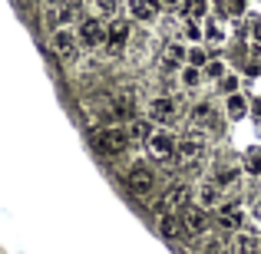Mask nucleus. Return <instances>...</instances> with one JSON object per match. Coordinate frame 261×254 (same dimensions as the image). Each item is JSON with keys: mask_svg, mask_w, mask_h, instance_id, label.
I'll use <instances>...</instances> for the list:
<instances>
[{"mask_svg": "<svg viewBox=\"0 0 261 254\" xmlns=\"http://www.w3.org/2000/svg\"><path fill=\"white\" fill-rule=\"evenodd\" d=\"M86 10L93 13V17H106V20H113L116 17V10H119V0H86Z\"/></svg>", "mask_w": 261, "mask_h": 254, "instance_id": "obj_21", "label": "nucleus"}, {"mask_svg": "<svg viewBox=\"0 0 261 254\" xmlns=\"http://www.w3.org/2000/svg\"><path fill=\"white\" fill-rule=\"evenodd\" d=\"M205 76H208V79H225V76H228V66H225L222 60H208V66H205Z\"/></svg>", "mask_w": 261, "mask_h": 254, "instance_id": "obj_25", "label": "nucleus"}, {"mask_svg": "<svg viewBox=\"0 0 261 254\" xmlns=\"http://www.w3.org/2000/svg\"><path fill=\"white\" fill-rule=\"evenodd\" d=\"M146 119L159 122V126H169V122L178 119V102L172 96H152V99L146 102Z\"/></svg>", "mask_w": 261, "mask_h": 254, "instance_id": "obj_8", "label": "nucleus"}, {"mask_svg": "<svg viewBox=\"0 0 261 254\" xmlns=\"http://www.w3.org/2000/svg\"><path fill=\"white\" fill-rule=\"evenodd\" d=\"M162 4H182V0H162Z\"/></svg>", "mask_w": 261, "mask_h": 254, "instance_id": "obj_30", "label": "nucleus"}, {"mask_svg": "<svg viewBox=\"0 0 261 254\" xmlns=\"http://www.w3.org/2000/svg\"><path fill=\"white\" fill-rule=\"evenodd\" d=\"M202 66H192V63H185L182 70H178V79H182V86H189V89H198L202 86Z\"/></svg>", "mask_w": 261, "mask_h": 254, "instance_id": "obj_23", "label": "nucleus"}, {"mask_svg": "<svg viewBox=\"0 0 261 254\" xmlns=\"http://www.w3.org/2000/svg\"><path fill=\"white\" fill-rule=\"evenodd\" d=\"M261 251V241L258 235H251V231H235V238H231V254H258Z\"/></svg>", "mask_w": 261, "mask_h": 254, "instance_id": "obj_20", "label": "nucleus"}, {"mask_svg": "<svg viewBox=\"0 0 261 254\" xmlns=\"http://www.w3.org/2000/svg\"><path fill=\"white\" fill-rule=\"evenodd\" d=\"M70 23H76V13H73L70 4H46L43 7V26H46V33H53L57 26H70Z\"/></svg>", "mask_w": 261, "mask_h": 254, "instance_id": "obj_10", "label": "nucleus"}, {"mask_svg": "<svg viewBox=\"0 0 261 254\" xmlns=\"http://www.w3.org/2000/svg\"><path fill=\"white\" fill-rule=\"evenodd\" d=\"M146 152L152 155L155 162H169V159H175V152H178V139L169 132L166 126H159V129H152V132H149Z\"/></svg>", "mask_w": 261, "mask_h": 254, "instance_id": "obj_5", "label": "nucleus"}, {"mask_svg": "<svg viewBox=\"0 0 261 254\" xmlns=\"http://www.w3.org/2000/svg\"><path fill=\"white\" fill-rule=\"evenodd\" d=\"M80 30H76V23H70V26H57V30L50 33V50L57 53L63 63H73L76 60V53H80Z\"/></svg>", "mask_w": 261, "mask_h": 254, "instance_id": "obj_3", "label": "nucleus"}, {"mask_svg": "<svg viewBox=\"0 0 261 254\" xmlns=\"http://www.w3.org/2000/svg\"><path fill=\"white\" fill-rule=\"evenodd\" d=\"M159 235L169 238V241H182V238H189V228H185L182 211H159Z\"/></svg>", "mask_w": 261, "mask_h": 254, "instance_id": "obj_11", "label": "nucleus"}, {"mask_svg": "<svg viewBox=\"0 0 261 254\" xmlns=\"http://www.w3.org/2000/svg\"><path fill=\"white\" fill-rule=\"evenodd\" d=\"M235 86H238L235 76H225V79H222V89H225V93H235Z\"/></svg>", "mask_w": 261, "mask_h": 254, "instance_id": "obj_28", "label": "nucleus"}, {"mask_svg": "<svg viewBox=\"0 0 261 254\" xmlns=\"http://www.w3.org/2000/svg\"><path fill=\"white\" fill-rule=\"evenodd\" d=\"M218 221H222V228L242 231V224H245V208H242L238 202H222V208H218Z\"/></svg>", "mask_w": 261, "mask_h": 254, "instance_id": "obj_18", "label": "nucleus"}, {"mask_svg": "<svg viewBox=\"0 0 261 254\" xmlns=\"http://www.w3.org/2000/svg\"><path fill=\"white\" fill-rule=\"evenodd\" d=\"M248 172H255V175L261 172V152H255V155L248 159Z\"/></svg>", "mask_w": 261, "mask_h": 254, "instance_id": "obj_27", "label": "nucleus"}, {"mask_svg": "<svg viewBox=\"0 0 261 254\" xmlns=\"http://www.w3.org/2000/svg\"><path fill=\"white\" fill-rule=\"evenodd\" d=\"M76 30H80V43H83V50H99V46H106L109 30H106V23H102L99 17L89 13L86 20H80V23H76Z\"/></svg>", "mask_w": 261, "mask_h": 254, "instance_id": "obj_6", "label": "nucleus"}, {"mask_svg": "<svg viewBox=\"0 0 261 254\" xmlns=\"http://www.w3.org/2000/svg\"><path fill=\"white\" fill-rule=\"evenodd\" d=\"M109 37H106V50L109 53H122L133 40V17H113L106 23Z\"/></svg>", "mask_w": 261, "mask_h": 254, "instance_id": "obj_7", "label": "nucleus"}, {"mask_svg": "<svg viewBox=\"0 0 261 254\" xmlns=\"http://www.w3.org/2000/svg\"><path fill=\"white\" fill-rule=\"evenodd\" d=\"M212 178H215V182L222 185V188H231V185H235L238 178H242V172H238V168H222V172H215Z\"/></svg>", "mask_w": 261, "mask_h": 254, "instance_id": "obj_24", "label": "nucleus"}, {"mask_svg": "<svg viewBox=\"0 0 261 254\" xmlns=\"http://www.w3.org/2000/svg\"><path fill=\"white\" fill-rule=\"evenodd\" d=\"M245 116H248V96L245 93H228L225 96V119L238 122V119H245Z\"/></svg>", "mask_w": 261, "mask_h": 254, "instance_id": "obj_19", "label": "nucleus"}, {"mask_svg": "<svg viewBox=\"0 0 261 254\" xmlns=\"http://www.w3.org/2000/svg\"><path fill=\"white\" fill-rule=\"evenodd\" d=\"M129 142H133V132H129L126 126H106L99 135H96V149H99L102 155H122L129 149Z\"/></svg>", "mask_w": 261, "mask_h": 254, "instance_id": "obj_4", "label": "nucleus"}, {"mask_svg": "<svg viewBox=\"0 0 261 254\" xmlns=\"http://www.w3.org/2000/svg\"><path fill=\"white\" fill-rule=\"evenodd\" d=\"M202 26H205V43H212V46H225V43H228L231 26H228V20H225V17L212 13V17H205Z\"/></svg>", "mask_w": 261, "mask_h": 254, "instance_id": "obj_14", "label": "nucleus"}, {"mask_svg": "<svg viewBox=\"0 0 261 254\" xmlns=\"http://www.w3.org/2000/svg\"><path fill=\"white\" fill-rule=\"evenodd\" d=\"M155 185H159V178H155V168H149L146 162H133L126 172V188L133 198H139V202H146V198L155 195Z\"/></svg>", "mask_w": 261, "mask_h": 254, "instance_id": "obj_1", "label": "nucleus"}, {"mask_svg": "<svg viewBox=\"0 0 261 254\" xmlns=\"http://www.w3.org/2000/svg\"><path fill=\"white\" fill-rule=\"evenodd\" d=\"M109 112L116 116V119H136V89L129 86H119L113 96H109Z\"/></svg>", "mask_w": 261, "mask_h": 254, "instance_id": "obj_9", "label": "nucleus"}, {"mask_svg": "<svg viewBox=\"0 0 261 254\" xmlns=\"http://www.w3.org/2000/svg\"><path fill=\"white\" fill-rule=\"evenodd\" d=\"M205 129L202 126H192L189 132L182 135V139H178V162H182V168H195L198 162L205 159Z\"/></svg>", "mask_w": 261, "mask_h": 254, "instance_id": "obj_2", "label": "nucleus"}, {"mask_svg": "<svg viewBox=\"0 0 261 254\" xmlns=\"http://www.w3.org/2000/svg\"><path fill=\"white\" fill-rule=\"evenodd\" d=\"M222 185L215 182V178H205L202 185H198L195 191V205H202V208H222Z\"/></svg>", "mask_w": 261, "mask_h": 254, "instance_id": "obj_17", "label": "nucleus"}, {"mask_svg": "<svg viewBox=\"0 0 261 254\" xmlns=\"http://www.w3.org/2000/svg\"><path fill=\"white\" fill-rule=\"evenodd\" d=\"M189 198H192V188L185 182H175L166 188V195L159 202V211H185L189 208Z\"/></svg>", "mask_w": 261, "mask_h": 254, "instance_id": "obj_13", "label": "nucleus"}, {"mask_svg": "<svg viewBox=\"0 0 261 254\" xmlns=\"http://www.w3.org/2000/svg\"><path fill=\"white\" fill-rule=\"evenodd\" d=\"M182 218H185V228H189L192 238H202V235H208V231H212V215H208V208H202V205L185 208Z\"/></svg>", "mask_w": 261, "mask_h": 254, "instance_id": "obj_12", "label": "nucleus"}, {"mask_svg": "<svg viewBox=\"0 0 261 254\" xmlns=\"http://www.w3.org/2000/svg\"><path fill=\"white\" fill-rule=\"evenodd\" d=\"M189 63H192V66H202V70H205V66H208V53H205L202 46H195V50H189Z\"/></svg>", "mask_w": 261, "mask_h": 254, "instance_id": "obj_26", "label": "nucleus"}, {"mask_svg": "<svg viewBox=\"0 0 261 254\" xmlns=\"http://www.w3.org/2000/svg\"><path fill=\"white\" fill-rule=\"evenodd\" d=\"M185 20H205L208 17V0H182Z\"/></svg>", "mask_w": 261, "mask_h": 254, "instance_id": "obj_22", "label": "nucleus"}, {"mask_svg": "<svg viewBox=\"0 0 261 254\" xmlns=\"http://www.w3.org/2000/svg\"><path fill=\"white\" fill-rule=\"evenodd\" d=\"M159 4L162 0H126V13L136 23H152L159 17Z\"/></svg>", "mask_w": 261, "mask_h": 254, "instance_id": "obj_16", "label": "nucleus"}, {"mask_svg": "<svg viewBox=\"0 0 261 254\" xmlns=\"http://www.w3.org/2000/svg\"><path fill=\"white\" fill-rule=\"evenodd\" d=\"M162 63H166L169 70H182V66L189 63V46H185L182 37H172L162 46Z\"/></svg>", "mask_w": 261, "mask_h": 254, "instance_id": "obj_15", "label": "nucleus"}, {"mask_svg": "<svg viewBox=\"0 0 261 254\" xmlns=\"http://www.w3.org/2000/svg\"><path fill=\"white\" fill-rule=\"evenodd\" d=\"M251 37H255V43H261V20H258L255 26H251Z\"/></svg>", "mask_w": 261, "mask_h": 254, "instance_id": "obj_29", "label": "nucleus"}]
</instances>
